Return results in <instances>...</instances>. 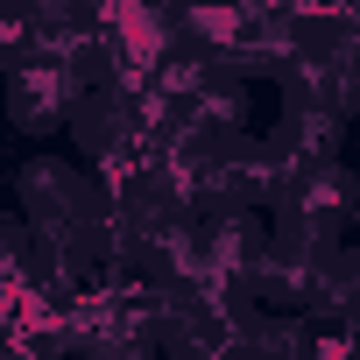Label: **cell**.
Instances as JSON below:
<instances>
[{
    "instance_id": "obj_2",
    "label": "cell",
    "mask_w": 360,
    "mask_h": 360,
    "mask_svg": "<svg viewBox=\"0 0 360 360\" xmlns=\"http://www.w3.org/2000/svg\"><path fill=\"white\" fill-rule=\"evenodd\" d=\"M85 99H92V85H85L78 64H22V71H8V127L29 134V141H43L57 127L71 134Z\"/></svg>"
},
{
    "instance_id": "obj_3",
    "label": "cell",
    "mask_w": 360,
    "mask_h": 360,
    "mask_svg": "<svg viewBox=\"0 0 360 360\" xmlns=\"http://www.w3.org/2000/svg\"><path fill=\"white\" fill-rule=\"evenodd\" d=\"M269 219H290V226H304V233L346 248V226H360V169H346V162L297 169L290 191H283V205H276Z\"/></svg>"
},
{
    "instance_id": "obj_4",
    "label": "cell",
    "mask_w": 360,
    "mask_h": 360,
    "mask_svg": "<svg viewBox=\"0 0 360 360\" xmlns=\"http://www.w3.org/2000/svg\"><path fill=\"white\" fill-rule=\"evenodd\" d=\"M262 141L290 162V176L297 169H325V162H346V120H332V113H276L269 127H262Z\"/></svg>"
},
{
    "instance_id": "obj_1",
    "label": "cell",
    "mask_w": 360,
    "mask_h": 360,
    "mask_svg": "<svg viewBox=\"0 0 360 360\" xmlns=\"http://www.w3.org/2000/svg\"><path fill=\"white\" fill-rule=\"evenodd\" d=\"M15 212L43 233V240H64L78 248L92 233V219L106 212V191L99 176L78 162V155H29L15 169Z\"/></svg>"
}]
</instances>
